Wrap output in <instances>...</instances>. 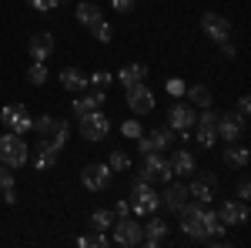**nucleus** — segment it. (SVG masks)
Here are the masks:
<instances>
[{"label": "nucleus", "mask_w": 251, "mask_h": 248, "mask_svg": "<svg viewBox=\"0 0 251 248\" xmlns=\"http://www.w3.org/2000/svg\"><path fill=\"white\" fill-rule=\"evenodd\" d=\"M177 215H181V231H184L188 238H198V242H221L225 231H228L208 205L191 201V198H188V205L177 211Z\"/></svg>", "instance_id": "f257e3e1"}, {"label": "nucleus", "mask_w": 251, "mask_h": 248, "mask_svg": "<svg viewBox=\"0 0 251 248\" xmlns=\"http://www.w3.org/2000/svg\"><path fill=\"white\" fill-rule=\"evenodd\" d=\"M157 208H161V194L154 191V185L134 178V185H131V215L148 218V215H154Z\"/></svg>", "instance_id": "f03ea898"}, {"label": "nucleus", "mask_w": 251, "mask_h": 248, "mask_svg": "<svg viewBox=\"0 0 251 248\" xmlns=\"http://www.w3.org/2000/svg\"><path fill=\"white\" fill-rule=\"evenodd\" d=\"M27 158H30V144L24 141V134L7 131L3 138H0V165L20 168V165H27Z\"/></svg>", "instance_id": "7ed1b4c3"}, {"label": "nucleus", "mask_w": 251, "mask_h": 248, "mask_svg": "<svg viewBox=\"0 0 251 248\" xmlns=\"http://www.w3.org/2000/svg\"><path fill=\"white\" fill-rule=\"evenodd\" d=\"M141 238H144V225H141V221H134L131 215L114 218V225H111V245L134 248V245H141Z\"/></svg>", "instance_id": "20e7f679"}, {"label": "nucleus", "mask_w": 251, "mask_h": 248, "mask_svg": "<svg viewBox=\"0 0 251 248\" xmlns=\"http://www.w3.org/2000/svg\"><path fill=\"white\" fill-rule=\"evenodd\" d=\"M137 178L141 181H148V185H154V181H171L174 171H171V165H168V158L161 151H148L144 154V165H141V171H137Z\"/></svg>", "instance_id": "39448f33"}, {"label": "nucleus", "mask_w": 251, "mask_h": 248, "mask_svg": "<svg viewBox=\"0 0 251 248\" xmlns=\"http://www.w3.org/2000/svg\"><path fill=\"white\" fill-rule=\"evenodd\" d=\"M111 134V117L104 114L100 108L97 111H91V114L80 117V138L84 141H91V144H97V141H104Z\"/></svg>", "instance_id": "423d86ee"}, {"label": "nucleus", "mask_w": 251, "mask_h": 248, "mask_svg": "<svg viewBox=\"0 0 251 248\" xmlns=\"http://www.w3.org/2000/svg\"><path fill=\"white\" fill-rule=\"evenodd\" d=\"M214 128H218V114H214L211 108H201V111L194 114V141H198L204 151L218 141V131H214Z\"/></svg>", "instance_id": "0eeeda50"}, {"label": "nucleus", "mask_w": 251, "mask_h": 248, "mask_svg": "<svg viewBox=\"0 0 251 248\" xmlns=\"http://www.w3.org/2000/svg\"><path fill=\"white\" fill-rule=\"evenodd\" d=\"M214 194H218V174L201 171V174H194V178H191V185H188V198H191V201L211 205Z\"/></svg>", "instance_id": "6e6552de"}, {"label": "nucleus", "mask_w": 251, "mask_h": 248, "mask_svg": "<svg viewBox=\"0 0 251 248\" xmlns=\"http://www.w3.org/2000/svg\"><path fill=\"white\" fill-rule=\"evenodd\" d=\"M214 215H218V221H221L225 228L248 225V201H241V198H225V201H221V208L214 211Z\"/></svg>", "instance_id": "1a4fd4ad"}, {"label": "nucleus", "mask_w": 251, "mask_h": 248, "mask_svg": "<svg viewBox=\"0 0 251 248\" xmlns=\"http://www.w3.org/2000/svg\"><path fill=\"white\" fill-rule=\"evenodd\" d=\"M0 121H3V128L14 134H27L34 128V117L27 114V108L24 104H7L3 111H0Z\"/></svg>", "instance_id": "9d476101"}, {"label": "nucleus", "mask_w": 251, "mask_h": 248, "mask_svg": "<svg viewBox=\"0 0 251 248\" xmlns=\"http://www.w3.org/2000/svg\"><path fill=\"white\" fill-rule=\"evenodd\" d=\"M174 144V131L171 128H151V131H144L137 138V151L148 154V151H168Z\"/></svg>", "instance_id": "9b49d317"}, {"label": "nucleus", "mask_w": 251, "mask_h": 248, "mask_svg": "<svg viewBox=\"0 0 251 248\" xmlns=\"http://www.w3.org/2000/svg\"><path fill=\"white\" fill-rule=\"evenodd\" d=\"M124 101H127V108L134 111V114H151L154 111V91L141 81V84H131L127 87V94H124Z\"/></svg>", "instance_id": "f8f14e48"}, {"label": "nucleus", "mask_w": 251, "mask_h": 248, "mask_svg": "<svg viewBox=\"0 0 251 248\" xmlns=\"http://www.w3.org/2000/svg\"><path fill=\"white\" fill-rule=\"evenodd\" d=\"M214 131H218V138H221V141H228V144H231V141H241V138H245V117L238 114V111H228V114H218V128H214Z\"/></svg>", "instance_id": "ddd939ff"}, {"label": "nucleus", "mask_w": 251, "mask_h": 248, "mask_svg": "<svg viewBox=\"0 0 251 248\" xmlns=\"http://www.w3.org/2000/svg\"><path fill=\"white\" fill-rule=\"evenodd\" d=\"M201 30H204V37H211L214 44L231 40V20L221 17V14H204V17H201Z\"/></svg>", "instance_id": "4468645a"}, {"label": "nucleus", "mask_w": 251, "mask_h": 248, "mask_svg": "<svg viewBox=\"0 0 251 248\" xmlns=\"http://www.w3.org/2000/svg\"><path fill=\"white\" fill-rule=\"evenodd\" d=\"M111 178H114V171H111L107 165H87V168L80 171V181H84V188H87V191L111 188Z\"/></svg>", "instance_id": "2eb2a0df"}, {"label": "nucleus", "mask_w": 251, "mask_h": 248, "mask_svg": "<svg viewBox=\"0 0 251 248\" xmlns=\"http://www.w3.org/2000/svg\"><path fill=\"white\" fill-rule=\"evenodd\" d=\"M194 114H198V111H194L191 104H181V101H177V104L168 108V128H171V131H191Z\"/></svg>", "instance_id": "dca6fc26"}, {"label": "nucleus", "mask_w": 251, "mask_h": 248, "mask_svg": "<svg viewBox=\"0 0 251 248\" xmlns=\"http://www.w3.org/2000/svg\"><path fill=\"white\" fill-rule=\"evenodd\" d=\"M188 205V185H181V181H168V188H164V194H161V208H168V211H177Z\"/></svg>", "instance_id": "f3484780"}, {"label": "nucleus", "mask_w": 251, "mask_h": 248, "mask_svg": "<svg viewBox=\"0 0 251 248\" xmlns=\"http://www.w3.org/2000/svg\"><path fill=\"white\" fill-rule=\"evenodd\" d=\"M168 231H171V225L164 221V218H157V215H148V225H144V238H141V245L148 248H157L164 238H168Z\"/></svg>", "instance_id": "a211bd4d"}, {"label": "nucleus", "mask_w": 251, "mask_h": 248, "mask_svg": "<svg viewBox=\"0 0 251 248\" xmlns=\"http://www.w3.org/2000/svg\"><path fill=\"white\" fill-rule=\"evenodd\" d=\"M60 87L71 91V94H84L91 84H87V74H84V71H77V67H64V71H60Z\"/></svg>", "instance_id": "6ab92c4d"}, {"label": "nucleus", "mask_w": 251, "mask_h": 248, "mask_svg": "<svg viewBox=\"0 0 251 248\" xmlns=\"http://www.w3.org/2000/svg\"><path fill=\"white\" fill-rule=\"evenodd\" d=\"M27 51H30V60H47L54 54V34H34L30 44H27Z\"/></svg>", "instance_id": "aec40b11"}, {"label": "nucleus", "mask_w": 251, "mask_h": 248, "mask_svg": "<svg viewBox=\"0 0 251 248\" xmlns=\"http://www.w3.org/2000/svg\"><path fill=\"white\" fill-rule=\"evenodd\" d=\"M104 101H107V94L104 91H87V94H80L77 101H74V114L84 117V114H91V111H97V108H104Z\"/></svg>", "instance_id": "412c9836"}, {"label": "nucleus", "mask_w": 251, "mask_h": 248, "mask_svg": "<svg viewBox=\"0 0 251 248\" xmlns=\"http://www.w3.org/2000/svg\"><path fill=\"white\" fill-rule=\"evenodd\" d=\"M251 161V151L245 148V144H238V141H231L228 148H225V165L228 168H238V171H245Z\"/></svg>", "instance_id": "4be33fe9"}, {"label": "nucleus", "mask_w": 251, "mask_h": 248, "mask_svg": "<svg viewBox=\"0 0 251 248\" xmlns=\"http://www.w3.org/2000/svg\"><path fill=\"white\" fill-rule=\"evenodd\" d=\"M57 154L60 151L50 144V141H40V144H37V154H34V168H37V171H50V168L57 165Z\"/></svg>", "instance_id": "5701e85b"}, {"label": "nucleus", "mask_w": 251, "mask_h": 248, "mask_svg": "<svg viewBox=\"0 0 251 248\" xmlns=\"http://www.w3.org/2000/svg\"><path fill=\"white\" fill-rule=\"evenodd\" d=\"M148 77V64H141V60H131V64H124L121 71H117V81L124 84V87H131V84H141Z\"/></svg>", "instance_id": "b1692460"}, {"label": "nucleus", "mask_w": 251, "mask_h": 248, "mask_svg": "<svg viewBox=\"0 0 251 248\" xmlns=\"http://www.w3.org/2000/svg\"><path fill=\"white\" fill-rule=\"evenodd\" d=\"M44 141H50V144H54L57 151H64V148H67V141H71V124L54 117V128L47 131V138H44Z\"/></svg>", "instance_id": "393cba45"}, {"label": "nucleus", "mask_w": 251, "mask_h": 248, "mask_svg": "<svg viewBox=\"0 0 251 248\" xmlns=\"http://www.w3.org/2000/svg\"><path fill=\"white\" fill-rule=\"evenodd\" d=\"M168 165H171L174 174H191L194 171V154L181 148V151H174L171 158H168Z\"/></svg>", "instance_id": "a878e982"}, {"label": "nucleus", "mask_w": 251, "mask_h": 248, "mask_svg": "<svg viewBox=\"0 0 251 248\" xmlns=\"http://www.w3.org/2000/svg\"><path fill=\"white\" fill-rule=\"evenodd\" d=\"M184 97L191 101V108H198V111H201V108H211V91H208L204 84H191V87L184 91Z\"/></svg>", "instance_id": "bb28decb"}, {"label": "nucleus", "mask_w": 251, "mask_h": 248, "mask_svg": "<svg viewBox=\"0 0 251 248\" xmlns=\"http://www.w3.org/2000/svg\"><path fill=\"white\" fill-rule=\"evenodd\" d=\"M87 30H91V37H97L100 44H111V40H114V27H111L104 17H97L94 24H87Z\"/></svg>", "instance_id": "cd10ccee"}, {"label": "nucleus", "mask_w": 251, "mask_h": 248, "mask_svg": "<svg viewBox=\"0 0 251 248\" xmlns=\"http://www.w3.org/2000/svg\"><path fill=\"white\" fill-rule=\"evenodd\" d=\"M74 14H77V20L84 24V27H87V24H94L97 17H104V14H100V7H97V3H91V0L77 3V10H74Z\"/></svg>", "instance_id": "c85d7f7f"}, {"label": "nucleus", "mask_w": 251, "mask_h": 248, "mask_svg": "<svg viewBox=\"0 0 251 248\" xmlns=\"http://www.w3.org/2000/svg\"><path fill=\"white\" fill-rule=\"evenodd\" d=\"M111 225H114V211L97 208L94 215H91V228L94 231H111Z\"/></svg>", "instance_id": "c756f323"}, {"label": "nucleus", "mask_w": 251, "mask_h": 248, "mask_svg": "<svg viewBox=\"0 0 251 248\" xmlns=\"http://www.w3.org/2000/svg\"><path fill=\"white\" fill-rule=\"evenodd\" d=\"M27 81H30L34 87H44V84H47V60H34L30 71H27Z\"/></svg>", "instance_id": "7c9ffc66"}, {"label": "nucleus", "mask_w": 251, "mask_h": 248, "mask_svg": "<svg viewBox=\"0 0 251 248\" xmlns=\"http://www.w3.org/2000/svg\"><path fill=\"white\" fill-rule=\"evenodd\" d=\"M87 84L97 87V91H107V87L114 84V74H111V71H94V74L87 77Z\"/></svg>", "instance_id": "2f4dec72"}, {"label": "nucleus", "mask_w": 251, "mask_h": 248, "mask_svg": "<svg viewBox=\"0 0 251 248\" xmlns=\"http://www.w3.org/2000/svg\"><path fill=\"white\" fill-rule=\"evenodd\" d=\"M107 168H111V171H131V158L124 151H114L107 158Z\"/></svg>", "instance_id": "473e14b6"}, {"label": "nucleus", "mask_w": 251, "mask_h": 248, "mask_svg": "<svg viewBox=\"0 0 251 248\" xmlns=\"http://www.w3.org/2000/svg\"><path fill=\"white\" fill-rule=\"evenodd\" d=\"M121 134H124V138H131V141H137V138L144 134V128H141V121H137V117H131V121H124V124H121Z\"/></svg>", "instance_id": "72a5a7b5"}, {"label": "nucleus", "mask_w": 251, "mask_h": 248, "mask_svg": "<svg viewBox=\"0 0 251 248\" xmlns=\"http://www.w3.org/2000/svg\"><path fill=\"white\" fill-rule=\"evenodd\" d=\"M164 91H168V94H171L174 101H177V97H184V91H188V84H184L181 77H171V81L164 84Z\"/></svg>", "instance_id": "f704fd0d"}, {"label": "nucleus", "mask_w": 251, "mask_h": 248, "mask_svg": "<svg viewBox=\"0 0 251 248\" xmlns=\"http://www.w3.org/2000/svg\"><path fill=\"white\" fill-rule=\"evenodd\" d=\"M50 128H54V117L44 114V117H34V128H30V131H37L40 138H47V131H50Z\"/></svg>", "instance_id": "c9c22d12"}, {"label": "nucleus", "mask_w": 251, "mask_h": 248, "mask_svg": "<svg viewBox=\"0 0 251 248\" xmlns=\"http://www.w3.org/2000/svg\"><path fill=\"white\" fill-rule=\"evenodd\" d=\"M34 10H40V14H47V10H54V7H60L64 0H27Z\"/></svg>", "instance_id": "e433bc0d"}, {"label": "nucleus", "mask_w": 251, "mask_h": 248, "mask_svg": "<svg viewBox=\"0 0 251 248\" xmlns=\"http://www.w3.org/2000/svg\"><path fill=\"white\" fill-rule=\"evenodd\" d=\"M14 188V168H7V165H0V191Z\"/></svg>", "instance_id": "4c0bfd02"}, {"label": "nucleus", "mask_w": 251, "mask_h": 248, "mask_svg": "<svg viewBox=\"0 0 251 248\" xmlns=\"http://www.w3.org/2000/svg\"><path fill=\"white\" fill-rule=\"evenodd\" d=\"M87 245L107 248V245H111V238H107V231H94V235H87Z\"/></svg>", "instance_id": "58836bf2"}, {"label": "nucleus", "mask_w": 251, "mask_h": 248, "mask_svg": "<svg viewBox=\"0 0 251 248\" xmlns=\"http://www.w3.org/2000/svg\"><path fill=\"white\" fill-rule=\"evenodd\" d=\"M111 7H114L117 14H131L137 7V0H111Z\"/></svg>", "instance_id": "ea45409f"}, {"label": "nucleus", "mask_w": 251, "mask_h": 248, "mask_svg": "<svg viewBox=\"0 0 251 248\" xmlns=\"http://www.w3.org/2000/svg\"><path fill=\"white\" fill-rule=\"evenodd\" d=\"M234 194H238L241 201H248V198H251V181L245 178V174H241V181H238V191H234Z\"/></svg>", "instance_id": "a19ab883"}, {"label": "nucleus", "mask_w": 251, "mask_h": 248, "mask_svg": "<svg viewBox=\"0 0 251 248\" xmlns=\"http://www.w3.org/2000/svg\"><path fill=\"white\" fill-rule=\"evenodd\" d=\"M121 215H131V201H124V198L114 205V218H121Z\"/></svg>", "instance_id": "79ce46f5"}, {"label": "nucleus", "mask_w": 251, "mask_h": 248, "mask_svg": "<svg viewBox=\"0 0 251 248\" xmlns=\"http://www.w3.org/2000/svg\"><path fill=\"white\" fill-rule=\"evenodd\" d=\"M238 114H241V117L251 114V101H248V97H241V101H238Z\"/></svg>", "instance_id": "37998d69"}, {"label": "nucleus", "mask_w": 251, "mask_h": 248, "mask_svg": "<svg viewBox=\"0 0 251 248\" xmlns=\"http://www.w3.org/2000/svg\"><path fill=\"white\" fill-rule=\"evenodd\" d=\"M221 54H225V57H234V44L231 40H221Z\"/></svg>", "instance_id": "c03bdc74"}, {"label": "nucleus", "mask_w": 251, "mask_h": 248, "mask_svg": "<svg viewBox=\"0 0 251 248\" xmlns=\"http://www.w3.org/2000/svg\"><path fill=\"white\" fill-rule=\"evenodd\" d=\"M0 194H3V201H7V205H14V201H17V191H14V188L0 191Z\"/></svg>", "instance_id": "a18cd8bd"}]
</instances>
